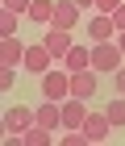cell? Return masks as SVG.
<instances>
[{
	"label": "cell",
	"instance_id": "ba28073f",
	"mask_svg": "<svg viewBox=\"0 0 125 146\" xmlns=\"http://www.w3.org/2000/svg\"><path fill=\"white\" fill-rule=\"evenodd\" d=\"M79 4H75V0H58L54 4V21L50 25H58V29H75V25H79Z\"/></svg>",
	"mask_w": 125,
	"mask_h": 146
},
{
	"label": "cell",
	"instance_id": "52a82bcc",
	"mask_svg": "<svg viewBox=\"0 0 125 146\" xmlns=\"http://www.w3.org/2000/svg\"><path fill=\"white\" fill-rule=\"evenodd\" d=\"M42 42H46V50H50L54 58H67V50L75 46V42H71V29H58V25H50V29H46Z\"/></svg>",
	"mask_w": 125,
	"mask_h": 146
},
{
	"label": "cell",
	"instance_id": "ffe728a7",
	"mask_svg": "<svg viewBox=\"0 0 125 146\" xmlns=\"http://www.w3.org/2000/svg\"><path fill=\"white\" fill-rule=\"evenodd\" d=\"M29 4L34 0H4V9H13V13H29Z\"/></svg>",
	"mask_w": 125,
	"mask_h": 146
},
{
	"label": "cell",
	"instance_id": "7c38bea8",
	"mask_svg": "<svg viewBox=\"0 0 125 146\" xmlns=\"http://www.w3.org/2000/svg\"><path fill=\"white\" fill-rule=\"evenodd\" d=\"M63 67L75 75V71H88L92 67V46H71L67 50V58H63Z\"/></svg>",
	"mask_w": 125,
	"mask_h": 146
},
{
	"label": "cell",
	"instance_id": "e0dca14e",
	"mask_svg": "<svg viewBox=\"0 0 125 146\" xmlns=\"http://www.w3.org/2000/svg\"><path fill=\"white\" fill-rule=\"evenodd\" d=\"M13 34H17V13L0 9V38H13Z\"/></svg>",
	"mask_w": 125,
	"mask_h": 146
},
{
	"label": "cell",
	"instance_id": "7402d4cb",
	"mask_svg": "<svg viewBox=\"0 0 125 146\" xmlns=\"http://www.w3.org/2000/svg\"><path fill=\"white\" fill-rule=\"evenodd\" d=\"M113 79H117V92H121V96H125V63H121V67L113 71Z\"/></svg>",
	"mask_w": 125,
	"mask_h": 146
},
{
	"label": "cell",
	"instance_id": "8fae6325",
	"mask_svg": "<svg viewBox=\"0 0 125 146\" xmlns=\"http://www.w3.org/2000/svg\"><path fill=\"white\" fill-rule=\"evenodd\" d=\"M0 63H4V67L25 63V46L17 42V34H13V38H0Z\"/></svg>",
	"mask_w": 125,
	"mask_h": 146
},
{
	"label": "cell",
	"instance_id": "d6986e66",
	"mask_svg": "<svg viewBox=\"0 0 125 146\" xmlns=\"http://www.w3.org/2000/svg\"><path fill=\"white\" fill-rule=\"evenodd\" d=\"M125 0H96V13H117Z\"/></svg>",
	"mask_w": 125,
	"mask_h": 146
},
{
	"label": "cell",
	"instance_id": "cb8c5ba5",
	"mask_svg": "<svg viewBox=\"0 0 125 146\" xmlns=\"http://www.w3.org/2000/svg\"><path fill=\"white\" fill-rule=\"evenodd\" d=\"M75 4H79V9H96V0H75Z\"/></svg>",
	"mask_w": 125,
	"mask_h": 146
},
{
	"label": "cell",
	"instance_id": "d4e9b609",
	"mask_svg": "<svg viewBox=\"0 0 125 146\" xmlns=\"http://www.w3.org/2000/svg\"><path fill=\"white\" fill-rule=\"evenodd\" d=\"M117 42H121V50H125V29H121V34H117Z\"/></svg>",
	"mask_w": 125,
	"mask_h": 146
},
{
	"label": "cell",
	"instance_id": "44dd1931",
	"mask_svg": "<svg viewBox=\"0 0 125 146\" xmlns=\"http://www.w3.org/2000/svg\"><path fill=\"white\" fill-rule=\"evenodd\" d=\"M0 88H4V92L13 88V67H0Z\"/></svg>",
	"mask_w": 125,
	"mask_h": 146
},
{
	"label": "cell",
	"instance_id": "603a6c76",
	"mask_svg": "<svg viewBox=\"0 0 125 146\" xmlns=\"http://www.w3.org/2000/svg\"><path fill=\"white\" fill-rule=\"evenodd\" d=\"M113 25H117V34H121V29H125V4H121V9L113 13Z\"/></svg>",
	"mask_w": 125,
	"mask_h": 146
},
{
	"label": "cell",
	"instance_id": "7a4b0ae2",
	"mask_svg": "<svg viewBox=\"0 0 125 146\" xmlns=\"http://www.w3.org/2000/svg\"><path fill=\"white\" fill-rule=\"evenodd\" d=\"M42 96L46 100H67L71 96V71L67 67H50L42 75Z\"/></svg>",
	"mask_w": 125,
	"mask_h": 146
},
{
	"label": "cell",
	"instance_id": "5b68a950",
	"mask_svg": "<svg viewBox=\"0 0 125 146\" xmlns=\"http://www.w3.org/2000/svg\"><path fill=\"white\" fill-rule=\"evenodd\" d=\"M29 125H38V113H29V109H9V113H4V129H9V138H21Z\"/></svg>",
	"mask_w": 125,
	"mask_h": 146
},
{
	"label": "cell",
	"instance_id": "5bb4252c",
	"mask_svg": "<svg viewBox=\"0 0 125 146\" xmlns=\"http://www.w3.org/2000/svg\"><path fill=\"white\" fill-rule=\"evenodd\" d=\"M54 4H58V0H34V4H29V13H25V17H34V21H42V25H50V21H54Z\"/></svg>",
	"mask_w": 125,
	"mask_h": 146
},
{
	"label": "cell",
	"instance_id": "277c9868",
	"mask_svg": "<svg viewBox=\"0 0 125 146\" xmlns=\"http://www.w3.org/2000/svg\"><path fill=\"white\" fill-rule=\"evenodd\" d=\"M88 38H92V46H96V42H113V38H117L113 13H96V17L88 21Z\"/></svg>",
	"mask_w": 125,
	"mask_h": 146
},
{
	"label": "cell",
	"instance_id": "2e32d148",
	"mask_svg": "<svg viewBox=\"0 0 125 146\" xmlns=\"http://www.w3.org/2000/svg\"><path fill=\"white\" fill-rule=\"evenodd\" d=\"M104 113H108L113 129H121V125H125V96H121V92H117V100H108V109H104Z\"/></svg>",
	"mask_w": 125,
	"mask_h": 146
},
{
	"label": "cell",
	"instance_id": "ac0fdd59",
	"mask_svg": "<svg viewBox=\"0 0 125 146\" xmlns=\"http://www.w3.org/2000/svg\"><path fill=\"white\" fill-rule=\"evenodd\" d=\"M58 142L63 146H88V134H83V129H71V134H63Z\"/></svg>",
	"mask_w": 125,
	"mask_h": 146
},
{
	"label": "cell",
	"instance_id": "6da1fadb",
	"mask_svg": "<svg viewBox=\"0 0 125 146\" xmlns=\"http://www.w3.org/2000/svg\"><path fill=\"white\" fill-rule=\"evenodd\" d=\"M125 63V50H121V42H96L92 46V71H117Z\"/></svg>",
	"mask_w": 125,
	"mask_h": 146
},
{
	"label": "cell",
	"instance_id": "30bf717a",
	"mask_svg": "<svg viewBox=\"0 0 125 146\" xmlns=\"http://www.w3.org/2000/svg\"><path fill=\"white\" fill-rule=\"evenodd\" d=\"M96 75H100V71H75V75H71V96H79V100H88L92 92H96Z\"/></svg>",
	"mask_w": 125,
	"mask_h": 146
},
{
	"label": "cell",
	"instance_id": "9a60e30c",
	"mask_svg": "<svg viewBox=\"0 0 125 146\" xmlns=\"http://www.w3.org/2000/svg\"><path fill=\"white\" fill-rule=\"evenodd\" d=\"M50 134H54V129H46V125H29L17 142H25V146H50Z\"/></svg>",
	"mask_w": 125,
	"mask_h": 146
},
{
	"label": "cell",
	"instance_id": "4fadbf2b",
	"mask_svg": "<svg viewBox=\"0 0 125 146\" xmlns=\"http://www.w3.org/2000/svg\"><path fill=\"white\" fill-rule=\"evenodd\" d=\"M38 125H46V129H58L63 125V104H54V100H46V104H38Z\"/></svg>",
	"mask_w": 125,
	"mask_h": 146
},
{
	"label": "cell",
	"instance_id": "8992f818",
	"mask_svg": "<svg viewBox=\"0 0 125 146\" xmlns=\"http://www.w3.org/2000/svg\"><path fill=\"white\" fill-rule=\"evenodd\" d=\"M83 134H88V142H104V138L113 134L108 113H88V117H83Z\"/></svg>",
	"mask_w": 125,
	"mask_h": 146
},
{
	"label": "cell",
	"instance_id": "9c48e42d",
	"mask_svg": "<svg viewBox=\"0 0 125 146\" xmlns=\"http://www.w3.org/2000/svg\"><path fill=\"white\" fill-rule=\"evenodd\" d=\"M83 117H88L83 100L79 96H67V100H63V125H67V129H83Z\"/></svg>",
	"mask_w": 125,
	"mask_h": 146
},
{
	"label": "cell",
	"instance_id": "3957f363",
	"mask_svg": "<svg viewBox=\"0 0 125 146\" xmlns=\"http://www.w3.org/2000/svg\"><path fill=\"white\" fill-rule=\"evenodd\" d=\"M50 63H58V58L50 54V50H46V42H38V46H25V63H21L25 71H34V75H46V71H50Z\"/></svg>",
	"mask_w": 125,
	"mask_h": 146
}]
</instances>
